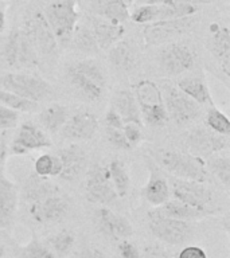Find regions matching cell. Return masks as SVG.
<instances>
[{"mask_svg": "<svg viewBox=\"0 0 230 258\" xmlns=\"http://www.w3.org/2000/svg\"><path fill=\"white\" fill-rule=\"evenodd\" d=\"M61 167L62 165L56 153H43L34 161V172L42 177H58Z\"/></svg>", "mask_w": 230, "mask_h": 258, "instance_id": "cell-36", "label": "cell"}, {"mask_svg": "<svg viewBox=\"0 0 230 258\" xmlns=\"http://www.w3.org/2000/svg\"><path fill=\"white\" fill-rule=\"evenodd\" d=\"M4 255V246L2 245V242H0V258Z\"/></svg>", "mask_w": 230, "mask_h": 258, "instance_id": "cell-52", "label": "cell"}, {"mask_svg": "<svg viewBox=\"0 0 230 258\" xmlns=\"http://www.w3.org/2000/svg\"><path fill=\"white\" fill-rule=\"evenodd\" d=\"M195 64V55L190 46L179 42L163 44L159 52V68L169 77H179L190 72Z\"/></svg>", "mask_w": 230, "mask_h": 258, "instance_id": "cell-14", "label": "cell"}, {"mask_svg": "<svg viewBox=\"0 0 230 258\" xmlns=\"http://www.w3.org/2000/svg\"><path fill=\"white\" fill-rule=\"evenodd\" d=\"M168 183L171 197H174V199L183 202L186 205L193 206L195 209L213 214V210L210 207L213 205L214 195L213 191L206 185V183L177 179V177H174Z\"/></svg>", "mask_w": 230, "mask_h": 258, "instance_id": "cell-12", "label": "cell"}, {"mask_svg": "<svg viewBox=\"0 0 230 258\" xmlns=\"http://www.w3.org/2000/svg\"><path fill=\"white\" fill-rule=\"evenodd\" d=\"M66 78L74 92L89 102H97L104 97L106 74L102 66L92 58L76 60L69 64Z\"/></svg>", "mask_w": 230, "mask_h": 258, "instance_id": "cell-2", "label": "cell"}, {"mask_svg": "<svg viewBox=\"0 0 230 258\" xmlns=\"http://www.w3.org/2000/svg\"><path fill=\"white\" fill-rule=\"evenodd\" d=\"M70 117V109L62 104H50L38 114L40 128L47 133H58Z\"/></svg>", "mask_w": 230, "mask_h": 258, "instance_id": "cell-29", "label": "cell"}, {"mask_svg": "<svg viewBox=\"0 0 230 258\" xmlns=\"http://www.w3.org/2000/svg\"><path fill=\"white\" fill-rule=\"evenodd\" d=\"M121 2H123V3L125 4V6H127V7H132L133 6V3H135V0H121Z\"/></svg>", "mask_w": 230, "mask_h": 258, "instance_id": "cell-51", "label": "cell"}, {"mask_svg": "<svg viewBox=\"0 0 230 258\" xmlns=\"http://www.w3.org/2000/svg\"><path fill=\"white\" fill-rule=\"evenodd\" d=\"M178 258H207V254L205 253V250L202 249V247H198V246H187V247L182 249Z\"/></svg>", "mask_w": 230, "mask_h": 258, "instance_id": "cell-46", "label": "cell"}, {"mask_svg": "<svg viewBox=\"0 0 230 258\" xmlns=\"http://www.w3.org/2000/svg\"><path fill=\"white\" fill-rule=\"evenodd\" d=\"M89 27L96 38L100 50H108L119 40L123 39L125 34L124 24L113 23L110 20L97 15H88Z\"/></svg>", "mask_w": 230, "mask_h": 258, "instance_id": "cell-23", "label": "cell"}, {"mask_svg": "<svg viewBox=\"0 0 230 258\" xmlns=\"http://www.w3.org/2000/svg\"><path fill=\"white\" fill-rule=\"evenodd\" d=\"M19 189L4 173H0V229L11 226L18 210Z\"/></svg>", "mask_w": 230, "mask_h": 258, "instance_id": "cell-24", "label": "cell"}, {"mask_svg": "<svg viewBox=\"0 0 230 258\" xmlns=\"http://www.w3.org/2000/svg\"><path fill=\"white\" fill-rule=\"evenodd\" d=\"M106 167H108L109 176H110L117 197L124 198L131 187V177L125 168V164L120 160H112Z\"/></svg>", "mask_w": 230, "mask_h": 258, "instance_id": "cell-35", "label": "cell"}, {"mask_svg": "<svg viewBox=\"0 0 230 258\" xmlns=\"http://www.w3.org/2000/svg\"><path fill=\"white\" fill-rule=\"evenodd\" d=\"M153 211L164 217L179 219V221H195V219H202V218L210 215V213L203 211V210L195 209L193 206H189L177 199H168L159 207H155Z\"/></svg>", "mask_w": 230, "mask_h": 258, "instance_id": "cell-28", "label": "cell"}, {"mask_svg": "<svg viewBox=\"0 0 230 258\" xmlns=\"http://www.w3.org/2000/svg\"><path fill=\"white\" fill-rule=\"evenodd\" d=\"M56 192H61V188L50 180V177H42L35 172L30 173L22 185V198L28 205Z\"/></svg>", "mask_w": 230, "mask_h": 258, "instance_id": "cell-25", "label": "cell"}, {"mask_svg": "<svg viewBox=\"0 0 230 258\" xmlns=\"http://www.w3.org/2000/svg\"><path fill=\"white\" fill-rule=\"evenodd\" d=\"M167 0H135V3L139 6H155V4L165 3Z\"/></svg>", "mask_w": 230, "mask_h": 258, "instance_id": "cell-49", "label": "cell"}, {"mask_svg": "<svg viewBox=\"0 0 230 258\" xmlns=\"http://www.w3.org/2000/svg\"><path fill=\"white\" fill-rule=\"evenodd\" d=\"M177 86L186 96L193 98L199 105H214L209 85L203 78L198 76H185L177 81Z\"/></svg>", "mask_w": 230, "mask_h": 258, "instance_id": "cell-30", "label": "cell"}, {"mask_svg": "<svg viewBox=\"0 0 230 258\" xmlns=\"http://www.w3.org/2000/svg\"><path fill=\"white\" fill-rule=\"evenodd\" d=\"M109 62L120 72H129L136 66V51L127 40H119L108 48Z\"/></svg>", "mask_w": 230, "mask_h": 258, "instance_id": "cell-31", "label": "cell"}, {"mask_svg": "<svg viewBox=\"0 0 230 258\" xmlns=\"http://www.w3.org/2000/svg\"><path fill=\"white\" fill-rule=\"evenodd\" d=\"M51 147V140L47 132H44L39 125L31 121H26L16 129L15 136L12 137L11 143L8 144V153L22 156L26 153L46 149Z\"/></svg>", "mask_w": 230, "mask_h": 258, "instance_id": "cell-15", "label": "cell"}, {"mask_svg": "<svg viewBox=\"0 0 230 258\" xmlns=\"http://www.w3.org/2000/svg\"><path fill=\"white\" fill-rule=\"evenodd\" d=\"M105 136H106V140L112 147L117 149H121V151H131L132 147L129 145V143L125 139L124 133H123V129H116V128H108L105 129Z\"/></svg>", "mask_w": 230, "mask_h": 258, "instance_id": "cell-42", "label": "cell"}, {"mask_svg": "<svg viewBox=\"0 0 230 258\" xmlns=\"http://www.w3.org/2000/svg\"><path fill=\"white\" fill-rule=\"evenodd\" d=\"M209 3L207 0H167L165 3L155 6H137L129 19L136 24H148L157 20L178 19L186 16L197 15L201 4Z\"/></svg>", "mask_w": 230, "mask_h": 258, "instance_id": "cell-4", "label": "cell"}, {"mask_svg": "<svg viewBox=\"0 0 230 258\" xmlns=\"http://www.w3.org/2000/svg\"><path fill=\"white\" fill-rule=\"evenodd\" d=\"M205 125L213 132L223 135V136H229L230 135V121L229 117L226 116L225 113L215 108L211 105L205 116Z\"/></svg>", "mask_w": 230, "mask_h": 258, "instance_id": "cell-38", "label": "cell"}, {"mask_svg": "<svg viewBox=\"0 0 230 258\" xmlns=\"http://www.w3.org/2000/svg\"><path fill=\"white\" fill-rule=\"evenodd\" d=\"M16 258H56L54 254L47 249V246L43 245L35 238L20 247Z\"/></svg>", "mask_w": 230, "mask_h": 258, "instance_id": "cell-39", "label": "cell"}, {"mask_svg": "<svg viewBox=\"0 0 230 258\" xmlns=\"http://www.w3.org/2000/svg\"><path fill=\"white\" fill-rule=\"evenodd\" d=\"M40 55L22 28H12L0 46V60L14 70L32 69L39 64Z\"/></svg>", "mask_w": 230, "mask_h": 258, "instance_id": "cell-3", "label": "cell"}, {"mask_svg": "<svg viewBox=\"0 0 230 258\" xmlns=\"http://www.w3.org/2000/svg\"><path fill=\"white\" fill-rule=\"evenodd\" d=\"M141 258H171L169 254L159 245H148L143 250Z\"/></svg>", "mask_w": 230, "mask_h": 258, "instance_id": "cell-45", "label": "cell"}, {"mask_svg": "<svg viewBox=\"0 0 230 258\" xmlns=\"http://www.w3.org/2000/svg\"><path fill=\"white\" fill-rule=\"evenodd\" d=\"M70 42H72L73 47L76 48L77 51L84 52V54L93 55V54H97L98 51H101L96 42V38H94L92 30L89 27V24H77Z\"/></svg>", "mask_w": 230, "mask_h": 258, "instance_id": "cell-33", "label": "cell"}, {"mask_svg": "<svg viewBox=\"0 0 230 258\" xmlns=\"http://www.w3.org/2000/svg\"><path fill=\"white\" fill-rule=\"evenodd\" d=\"M85 197L90 203L100 206L112 205L119 198L106 165L96 164L89 169L85 181Z\"/></svg>", "mask_w": 230, "mask_h": 258, "instance_id": "cell-16", "label": "cell"}, {"mask_svg": "<svg viewBox=\"0 0 230 258\" xmlns=\"http://www.w3.org/2000/svg\"><path fill=\"white\" fill-rule=\"evenodd\" d=\"M149 231L167 245H183L193 237V226L189 222L164 217L151 210L148 213Z\"/></svg>", "mask_w": 230, "mask_h": 258, "instance_id": "cell-10", "label": "cell"}, {"mask_svg": "<svg viewBox=\"0 0 230 258\" xmlns=\"http://www.w3.org/2000/svg\"><path fill=\"white\" fill-rule=\"evenodd\" d=\"M18 122H19V112L0 104V131L7 132L15 129Z\"/></svg>", "mask_w": 230, "mask_h": 258, "instance_id": "cell-41", "label": "cell"}, {"mask_svg": "<svg viewBox=\"0 0 230 258\" xmlns=\"http://www.w3.org/2000/svg\"><path fill=\"white\" fill-rule=\"evenodd\" d=\"M98 131V120L94 113L81 110L70 114L68 121L61 128V136L70 141H88L96 136Z\"/></svg>", "mask_w": 230, "mask_h": 258, "instance_id": "cell-18", "label": "cell"}, {"mask_svg": "<svg viewBox=\"0 0 230 258\" xmlns=\"http://www.w3.org/2000/svg\"><path fill=\"white\" fill-rule=\"evenodd\" d=\"M0 104L11 108L19 113H31L36 112L39 108V104L35 101L28 100L24 97H20L15 93L8 92L4 89H0Z\"/></svg>", "mask_w": 230, "mask_h": 258, "instance_id": "cell-37", "label": "cell"}, {"mask_svg": "<svg viewBox=\"0 0 230 258\" xmlns=\"http://www.w3.org/2000/svg\"><path fill=\"white\" fill-rule=\"evenodd\" d=\"M8 137L4 131H0V173H3L4 165L8 156Z\"/></svg>", "mask_w": 230, "mask_h": 258, "instance_id": "cell-47", "label": "cell"}, {"mask_svg": "<svg viewBox=\"0 0 230 258\" xmlns=\"http://www.w3.org/2000/svg\"><path fill=\"white\" fill-rule=\"evenodd\" d=\"M149 157L163 171L177 179L197 180L202 183H207L210 180V173L206 169L205 160L189 152L169 148H152L149 149Z\"/></svg>", "mask_w": 230, "mask_h": 258, "instance_id": "cell-1", "label": "cell"}, {"mask_svg": "<svg viewBox=\"0 0 230 258\" xmlns=\"http://www.w3.org/2000/svg\"><path fill=\"white\" fill-rule=\"evenodd\" d=\"M4 28H6V11L0 6V34L4 31Z\"/></svg>", "mask_w": 230, "mask_h": 258, "instance_id": "cell-50", "label": "cell"}, {"mask_svg": "<svg viewBox=\"0 0 230 258\" xmlns=\"http://www.w3.org/2000/svg\"><path fill=\"white\" fill-rule=\"evenodd\" d=\"M147 167L149 171V177L147 184L141 189V197L148 202L153 207H159L163 203L171 199V191H169V183L165 179L159 169L156 168V164L149 157L147 160Z\"/></svg>", "mask_w": 230, "mask_h": 258, "instance_id": "cell-22", "label": "cell"}, {"mask_svg": "<svg viewBox=\"0 0 230 258\" xmlns=\"http://www.w3.org/2000/svg\"><path fill=\"white\" fill-rule=\"evenodd\" d=\"M117 249H119L121 258H141V253L137 249V246L128 239L120 241Z\"/></svg>", "mask_w": 230, "mask_h": 258, "instance_id": "cell-43", "label": "cell"}, {"mask_svg": "<svg viewBox=\"0 0 230 258\" xmlns=\"http://www.w3.org/2000/svg\"><path fill=\"white\" fill-rule=\"evenodd\" d=\"M76 258H106L105 254L94 246H85L76 254Z\"/></svg>", "mask_w": 230, "mask_h": 258, "instance_id": "cell-48", "label": "cell"}, {"mask_svg": "<svg viewBox=\"0 0 230 258\" xmlns=\"http://www.w3.org/2000/svg\"><path fill=\"white\" fill-rule=\"evenodd\" d=\"M70 210V202L64 192L52 194L42 201L28 205V214L34 222L39 225H50L61 222Z\"/></svg>", "mask_w": 230, "mask_h": 258, "instance_id": "cell-17", "label": "cell"}, {"mask_svg": "<svg viewBox=\"0 0 230 258\" xmlns=\"http://www.w3.org/2000/svg\"><path fill=\"white\" fill-rule=\"evenodd\" d=\"M90 11L93 15L119 24H124L131 14L129 7L121 0H90Z\"/></svg>", "mask_w": 230, "mask_h": 258, "instance_id": "cell-27", "label": "cell"}, {"mask_svg": "<svg viewBox=\"0 0 230 258\" xmlns=\"http://www.w3.org/2000/svg\"><path fill=\"white\" fill-rule=\"evenodd\" d=\"M76 243V237L69 230H61L47 239V249L56 258H66L72 253Z\"/></svg>", "mask_w": 230, "mask_h": 258, "instance_id": "cell-34", "label": "cell"}, {"mask_svg": "<svg viewBox=\"0 0 230 258\" xmlns=\"http://www.w3.org/2000/svg\"><path fill=\"white\" fill-rule=\"evenodd\" d=\"M105 125L108 128H116V129H123L124 126V121L121 120V117L119 116V113L113 108H109L105 113Z\"/></svg>", "mask_w": 230, "mask_h": 258, "instance_id": "cell-44", "label": "cell"}, {"mask_svg": "<svg viewBox=\"0 0 230 258\" xmlns=\"http://www.w3.org/2000/svg\"><path fill=\"white\" fill-rule=\"evenodd\" d=\"M0 89L15 93L18 96L28 100L42 102L52 94L50 82L38 74L26 72H10L0 76Z\"/></svg>", "mask_w": 230, "mask_h": 258, "instance_id": "cell-7", "label": "cell"}, {"mask_svg": "<svg viewBox=\"0 0 230 258\" xmlns=\"http://www.w3.org/2000/svg\"><path fill=\"white\" fill-rule=\"evenodd\" d=\"M123 133L125 139L129 143V145L135 148L140 144L144 139V124L139 122H125L123 126Z\"/></svg>", "mask_w": 230, "mask_h": 258, "instance_id": "cell-40", "label": "cell"}, {"mask_svg": "<svg viewBox=\"0 0 230 258\" xmlns=\"http://www.w3.org/2000/svg\"><path fill=\"white\" fill-rule=\"evenodd\" d=\"M61 160L60 179L64 181H76L85 172L88 165V156L78 144H70L56 152Z\"/></svg>", "mask_w": 230, "mask_h": 258, "instance_id": "cell-20", "label": "cell"}, {"mask_svg": "<svg viewBox=\"0 0 230 258\" xmlns=\"http://www.w3.org/2000/svg\"><path fill=\"white\" fill-rule=\"evenodd\" d=\"M210 39L207 43L210 52L226 78L230 77V31L226 26L211 24Z\"/></svg>", "mask_w": 230, "mask_h": 258, "instance_id": "cell-21", "label": "cell"}, {"mask_svg": "<svg viewBox=\"0 0 230 258\" xmlns=\"http://www.w3.org/2000/svg\"><path fill=\"white\" fill-rule=\"evenodd\" d=\"M133 94L140 109L143 124L161 128L168 122L160 86L151 80H141L133 86Z\"/></svg>", "mask_w": 230, "mask_h": 258, "instance_id": "cell-5", "label": "cell"}, {"mask_svg": "<svg viewBox=\"0 0 230 258\" xmlns=\"http://www.w3.org/2000/svg\"><path fill=\"white\" fill-rule=\"evenodd\" d=\"M161 93L168 121H172L178 126L191 124L201 116V105L186 96L177 85L165 84Z\"/></svg>", "mask_w": 230, "mask_h": 258, "instance_id": "cell-8", "label": "cell"}, {"mask_svg": "<svg viewBox=\"0 0 230 258\" xmlns=\"http://www.w3.org/2000/svg\"><path fill=\"white\" fill-rule=\"evenodd\" d=\"M43 14L58 44L70 43L81 16L78 0H50Z\"/></svg>", "mask_w": 230, "mask_h": 258, "instance_id": "cell-6", "label": "cell"}, {"mask_svg": "<svg viewBox=\"0 0 230 258\" xmlns=\"http://www.w3.org/2000/svg\"><path fill=\"white\" fill-rule=\"evenodd\" d=\"M205 165L207 172L213 175L227 191L230 185V157L227 155L215 153L205 159Z\"/></svg>", "mask_w": 230, "mask_h": 258, "instance_id": "cell-32", "label": "cell"}, {"mask_svg": "<svg viewBox=\"0 0 230 258\" xmlns=\"http://www.w3.org/2000/svg\"><path fill=\"white\" fill-rule=\"evenodd\" d=\"M39 55H51L58 48V42L48 26L43 11L36 8L27 15L22 27Z\"/></svg>", "mask_w": 230, "mask_h": 258, "instance_id": "cell-13", "label": "cell"}, {"mask_svg": "<svg viewBox=\"0 0 230 258\" xmlns=\"http://www.w3.org/2000/svg\"><path fill=\"white\" fill-rule=\"evenodd\" d=\"M197 16H186L178 19L157 20L152 23L144 24L143 28V40L145 46H163L165 43L174 42L178 36L189 32L197 23Z\"/></svg>", "mask_w": 230, "mask_h": 258, "instance_id": "cell-9", "label": "cell"}, {"mask_svg": "<svg viewBox=\"0 0 230 258\" xmlns=\"http://www.w3.org/2000/svg\"><path fill=\"white\" fill-rule=\"evenodd\" d=\"M96 221L101 233L112 241H123L132 237L133 229L128 219L108 209L106 206H101L97 210Z\"/></svg>", "mask_w": 230, "mask_h": 258, "instance_id": "cell-19", "label": "cell"}, {"mask_svg": "<svg viewBox=\"0 0 230 258\" xmlns=\"http://www.w3.org/2000/svg\"><path fill=\"white\" fill-rule=\"evenodd\" d=\"M119 116L121 117V120L125 122H139V124H143V120H141L140 109H139V105H137V101L135 98V94L131 90H127V89H121V90H117L114 93L112 100V106Z\"/></svg>", "mask_w": 230, "mask_h": 258, "instance_id": "cell-26", "label": "cell"}, {"mask_svg": "<svg viewBox=\"0 0 230 258\" xmlns=\"http://www.w3.org/2000/svg\"><path fill=\"white\" fill-rule=\"evenodd\" d=\"M185 145L187 152L205 160L211 155L225 151L229 147V136L213 132L207 126H198L186 133Z\"/></svg>", "mask_w": 230, "mask_h": 258, "instance_id": "cell-11", "label": "cell"}]
</instances>
